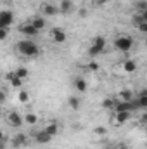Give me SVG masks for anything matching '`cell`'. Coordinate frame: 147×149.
I'll use <instances>...</instances> for the list:
<instances>
[{"label":"cell","instance_id":"6da1fadb","mask_svg":"<svg viewBox=\"0 0 147 149\" xmlns=\"http://www.w3.org/2000/svg\"><path fill=\"white\" fill-rule=\"evenodd\" d=\"M16 50L21 56H24V57H37L38 54H40V47L35 42H31V40H21V42H17L16 43Z\"/></svg>","mask_w":147,"mask_h":149},{"label":"cell","instance_id":"277c9868","mask_svg":"<svg viewBox=\"0 0 147 149\" xmlns=\"http://www.w3.org/2000/svg\"><path fill=\"white\" fill-rule=\"evenodd\" d=\"M12 23H14V12L9 9L0 10V28H9Z\"/></svg>","mask_w":147,"mask_h":149},{"label":"cell","instance_id":"83f0119b","mask_svg":"<svg viewBox=\"0 0 147 149\" xmlns=\"http://www.w3.org/2000/svg\"><path fill=\"white\" fill-rule=\"evenodd\" d=\"M9 37V28H0V42Z\"/></svg>","mask_w":147,"mask_h":149},{"label":"cell","instance_id":"3957f363","mask_svg":"<svg viewBox=\"0 0 147 149\" xmlns=\"http://www.w3.org/2000/svg\"><path fill=\"white\" fill-rule=\"evenodd\" d=\"M114 47L119 52H128L133 47V38L128 37V35H121V37H118L114 40Z\"/></svg>","mask_w":147,"mask_h":149},{"label":"cell","instance_id":"4dcf8cb0","mask_svg":"<svg viewBox=\"0 0 147 149\" xmlns=\"http://www.w3.org/2000/svg\"><path fill=\"white\" fill-rule=\"evenodd\" d=\"M88 70H90V71H97V70H99V64H97V63H94V61H92V63H90V64H88Z\"/></svg>","mask_w":147,"mask_h":149},{"label":"cell","instance_id":"8d00e7d4","mask_svg":"<svg viewBox=\"0 0 147 149\" xmlns=\"http://www.w3.org/2000/svg\"><path fill=\"white\" fill-rule=\"evenodd\" d=\"M2 139H5V134H3V130L0 128V141H2Z\"/></svg>","mask_w":147,"mask_h":149},{"label":"cell","instance_id":"52a82bcc","mask_svg":"<svg viewBox=\"0 0 147 149\" xmlns=\"http://www.w3.org/2000/svg\"><path fill=\"white\" fill-rule=\"evenodd\" d=\"M10 144H12V148L14 149H21L24 148V146H28V137L24 135V134H16L14 137H12V141H10Z\"/></svg>","mask_w":147,"mask_h":149},{"label":"cell","instance_id":"7402d4cb","mask_svg":"<svg viewBox=\"0 0 147 149\" xmlns=\"http://www.w3.org/2000/svg\"><path fill=\"white\" fill-rule=\"evenodd\" d=\"M16 76L17 78H21V80H24V78H28V74H30V71H28V68H24V66H21V68H17L16 71Z\"/></svg>","mask_w":147,"mask_h":149},{"label":"cell","instance_id":"e0dca14e","mask_svg":"<svg viewBox=\"0 0 147 149\" xmlns=\"http://www.w3.org/2000/svg\"><path fill=\"white\" fill-rule=\"evenodd\" d=\"M43 130H45V132H47L50 137H54V135H57V132H59V125H57L55 121H52V123H49V125H47Z\"/></svg>","mask_w":147,"mask_h":149},{"label":"cell","instance_id":"603a6c76","mask_svg":"<svg viewBox=\"0 0 147 149\" xmlns=\"http://www.w3.org/2000/svg\"><path fill=\"white\" fill-rule=\"evenodd\" d=\"M104 109H111L112 106H114V99H111V97H106L104 101H102V104H101Z\"/></svg>","mask_w":147,"mask_h":149},{"label":"cell","instance_id":"f1b7e54d","mask_svg":"<svg viewBox=\"0 0 147 149\" xmlns=\"http://www.w3.org/2000/svg\"><path fill=\"white\" fill-rule=\"evenodd\" d=\"M137 28H139V31H140V33H144V35L147 33V23H140Z\"/></svg>","mask_w":147,"mask_h":149},{"label":"cell","instance_id":"f546056e","mask_svg":"<svg viewBox=\"0 0 147 149\" xmlns=\"http://www.w3.org/2000/svg\"><path fill=\"white\" fill-rule=\"evenodd\" d=\"M3 78H5V80H7V81H12V80H14V78H16V73H14V71H9V73L5 74V76H3Z\"/></svg>","mask_w":147,"mask_h":149},{"label":"cell","instance_id":"44dd1931","mask_svg":"<svg viewBox=\"0 0 147 149\" xmlns=\"http://www.w3.org/2000/svg\"><path fill=\"white\" fill-rule=\"evenodd\" d=\"M133 99V92H130V90H123V92H119V99L118 101H125V102H128V101H132Z\"/></svg>","mask_w":147,"mask_h":149},{"label":"cell","instance_id":"7a4b0ae2","mask_svg":"<svg viewBox=\"0 0 147 149\" xmlns=\"http://www.w3.org/2000/svg\"><path fill=\"white\" fill-rule=\"evenodd\" d=\"M104 50H106V38L99 35V37H95L92 40L90 49H88V56H90V57H97V56H101Z\"/></svg>","mask_w":147,"mask_h":149},{"label":"cell","instance_id":"5bb4252c","mask_svg":"<svg viewBox=\"0 0 147 149\" xmlns=\"http://www.w3.org/2000/svg\"><path fill=\"white\" fill-rule=\"evenodd\" d=\"M123 71H125V73H135V71H137V63H135L133 59L123 61Z\"/></svg>","mask_w":147,"mask_h":149},{"label":"cell","instance_id":"2e32d148","mask_svg":"<svg viewBox=\"0 0 147 149\" xmlns=\"http://www.w3.org/2000/svg\"><path fill=\"white\" fill-rule=\"evenodd\" d=\"M135 102H137L139 109H146L147 108V90H142V92L139 94V97L135 99Z\"/></svg>","mask_w":147,"mask_h":149},{"label":"cell","instance_id":"d590c367","mask_svg":"<svg viewBox=\"0 0 147 149\" xmlns=\"http://www.w3.org/2000/svg\"><path fill=\"white\" fill-rule=\"evenodd\" d=\"M80 16L85 17V16H87V10H85V9H80Z\"/></svg>","mask_w":147,"mask_h":149},{"label":"cell","instance_id":"ac0fdd59","mask_svg":"<svg viewBox=\"0 0 147 149\" xmlns=\"http://www.w3.org/2000/svg\"><path fill=\"white\" fill-rule=\"evenodd\" d=\"M140 23H147V10L140 12V14H133V24H140Z\"/></svg>","mask_w":147,"mask_h":149},{"label":"cell","instance_id":"4316f807","mask_svg":"<svg viewBox=\"0 0 147 149\" xmlns=\"http://www.w3.org/2000/svg\"><path fill=\"white\" fill-rule=\"evenodd\" d=\"M137 9H139L140 12L147 10V3H146V0H140V2H137Z\"/></svg>","mask_w":147,"mask_h":149},{"label":"cell","instance_id":"d6986e66","mask_svg":"<svg viewBox=\"0 0 147 149\" xmlns=\"http://www.w3.org/2000/svg\"><path fill=\"white\" fill-rule=\"evenodd\" d=\"M68 104H69V108H71V109L78 111V109H80V106H81V101H80L76 95H71V97L68 99Z\"/></svg>","mask_w":147,"mask_h":149},{"label":"cell","instance_id":"74e56055","mask_svg":"<svg viewBox=\"0 0 147 149\" xmlns=\"http://www.w3.org/2000/svg\"><path fill=\"white\" fill-rule=\"evenodd\" d=\"M2 116H3V111H2V106H0V118H2Z\"/></svg>","mask_w":147,"mask_h":149},{"label":"cell","instance_id":"484cf974","mask_svg":"<svg viewBox=\"0 0 147 149\" xmlns=\"http://www.w3.org/2000/svg\"><path fill=\"white\" fill-rule=\"evenodd\" d=\"M23 81H24V80H21V78H17V76H16V78L10 81V85H12L14 88H21V87H23Z\"/></svg>","mask_w":147,"mask_h":149},{"label":"cell","instance_id":"ba28073f","mask_svg":"<svg viewBox=\"0 0 147 149\" xmlns=\"http://www.w3.org/2000/svg\"><path fill=\"white\" fill-rule=\"evenodd\" d=\"M132 111H118L114 114V121H116V125H123V123H126L130 118H132Z\"/></svg>","mask_w":147,"mask_h":149},{"label":"cell","instance_id":"ffe728a7","mask_svg":"<svg viewBox=\"0 0 147 149\" xmlns=\"http://www.w3.org/2000/svg\"><path fill=\"white\" fill-rule=\"evenodd\" d=\"M23 120H24L28 125H37L38 123V116L35 114V113H28V114H24Z\"/></svg>","mask_w":147,"mask_h":149},{"label":"cell","instance_id":"d6a6232c","mask_svg":"<svg viewBox=\"0 0 147 149\" xmlns=\"http://www.w3.org/2000/svg\"><path fill=\"white\" fill-rule=\"evenodd\" d=\"M5 99H7V94L0 88V104H2V102H5Z\"/></svg>","mask_w":147,"mask_h":149},{"label":"cell","instance_id":"30bf717a","mask_svg":"<svg viewBox=\"0 0 147 149\" xmlns=\"http://www.w3.org/2000/svg\"><path fill=\"white\" fill-rule=\"evenodd\" d=\"M42 10H43L45 16H55V14H59V7L54 5V3H49V2L42 3Z\"/></svg>","mask_w":147,"mask_h":149},{"label":"cell","instance_id":"cb8c5ba5","mask_svg":"<svg viewBox=\"0 0 147 149\" xmlns=\"http://www.w3.org/2000/svg\"><path fill=\"white\" fill-rule=\"evenodd\" d=\"M94 132H95L97 135H101V137H104V135L107 134V128H106V127H102V125H99V127H95V128H94Z\"/></svg>","mask_w":147,"mask_h":149},{"label":"cell","instance_id":"9c48e42d","mask_svg":"<svg viewBox=\"0 0 147 149\" xmlns=\"http://www.w3.org/2000/svg\"><path fill=\"white\" fill-rule=\"evenodd\" d=\"M19 31H21L23 35H26V37H37L38 33H40L37 28H35V26H31L30 23H26V24H21Z\"/></svg>","mask_w":147,"mask_h":149},{"label":"cell","instance_id":"8fae6325","mask_svg":"<svg viewBox=\"0 0 147 149\" xmlns=\"http://www.w3.org/2000/svg\"><path fill=\"white\" fill-rule=\"evenodd\" d=\"M50 141H52V137L45 130H38L37 134H35V142L37 144H49Z\"/></svg>","mask_w":147,"mask_h":149},{"label":"cell","instance_id":"e575fe53","mask_svg":"<svg viewBox=\"0 0 147 149\" xmlns=\"http://www.w3.org/2000/svg\"><path fill=\"white\" fill-rule=\"evenodd\" d=\"M116 149H130V148H128V144H125V142H119V146H118Z\"/></svg>","mask_w":147,"mask_h":149},{"label":"cell","instance_id":"f35d334b","mask_svg":"<svg viewBox=\"0 0 147 149\" xmlns=\"http://www.w3.org/2000/svg\"><path fill=\"white\" fill-rule=\"evenodd\" d=\"M107 149H112V148H107Z\"/></svg>","mask_w":147,"mask_h":149},{"label":"cell","instance_id":"7c38bea8","mask_svg":"<svg viewBox=\"0 0 147 149\" xmlns=\"http://www.w3.org/2000/svg\"><path fill=\"white\" fill-rule=\"evenodd\" d=\"M30 24L35 26L38 31H42V30L47 26V23H45V19H43L42 16H35V17H31V19H30Z\"/></svg>","mask_w":147,"mask_h":149},{"label":"cell","instance_id":"1f68e13d","mask_svg":"<svg viewBox=\"0 0 147 149\" xmlns=\"http://www.w3.org/2000/svg\"><path fill=\"white\" fill-rule=\"evenodd\" d=\"M106 3H109V0H95V5L97 7H104Z\"/></svg>","mask_w":147,"mask_h":149},{"label":"cell","instance_id":"4fadbf2b","mask_svg":"<svg viewBox=\"0 0 147 149\" xmlns=\"http://www.w3.org/2000/svg\"><path fill=\"white\" fill-rule=\"evenodd\" d=\"M57 7H59V12H62V14H69V12L73 10V2H71V0H61Z\"/></svg>","mask_w":147,"mask_h":149},{"label":"cell","instance_id":"836d02e7","mask_svg":"<svg viewBox=\"0 0 147 149\" xmlns=\"http://www.w3.org/2000/svg\"><path fill=\"white\" fill-rule=\"evenodd\" d=\"M5 148H7V137L0 141V149H5Z\"/></svg>","mask_w":147,"mask_h":149},{"label":"cell","instance_id":"5b68a950","mask_svg":"<svg viewBox=\"0 0 147 149\" xmlns=\"http://www.w3.org/2000/svg\"><path fill=\"white\" fill-rule=\"evenodd\" d=\"M23 121H24L23 116L17 111H10L7 114V123H9L12 128H21V127H23Z\"/></svg>","mask_w":147,"mask_h":149},{"label":"cell","instance_id":"8992f818","mask_svg":"<svg viewBox=\"0 0 147 149\" xmlns=\"http://www.w3.org/2000/svg\"><path fill=\"white\" fill-rule=\"evenodd\" d=\"M50 37H52V40H54L55 43H64V42L68 40L66 31H64L62 28H59V26H55V28L50 30Z\"/></svg>","mask_w":147,"mask_h":149},{"label":"cell","instance_id":"d4e9b609","mask_svg":"<svg viewBox=\"0 0 147 149\" xmlns=\"http://www.w3.org/2000/svg\"><path fill=\"white\" fill-rule=\"evenodd\" d=\"M17 97H19V101H21V102H28V101H30V94H28L26 90H21Z\"/></svg>","mask_w":147,"mask_h":149},{"label":"cell","instance_id":"9a60e30c","mask_svg":"<svg viewBox=\"0 0 147 149\" xmlns=\"http://www.w3.org/2000/svg\"><path fill=\"white\" fill-rule=\"evenodd\" d=\"M73 85L78 92H87V87H88L87 81H85V78H81V76H76V78H74Z\"/></svg>","mask_w":147,"mask_h":149}]
</instances>
